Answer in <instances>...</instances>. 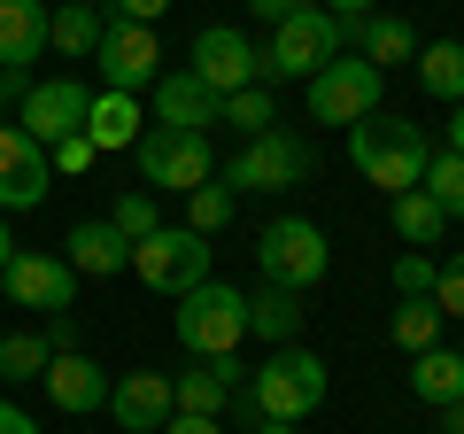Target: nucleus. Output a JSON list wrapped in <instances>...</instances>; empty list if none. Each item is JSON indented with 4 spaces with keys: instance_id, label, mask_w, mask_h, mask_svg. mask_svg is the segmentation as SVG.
I'll return each instance as SVG.
<instances>
[{
    "instance_id": "f257e3e1",
    "label": "nucleus",
    "mask_w": 464,
    "mask_h": 434,
    "mask_svg": "<svg viewBox=\"0 0 464 434\" xmlns=\"http://www.w3.org/2000/svg\"><path fill=\"white\" fill-rule=\"evenodd\" d=\"M348 163H356V179H364V186H380V194L395 202V194H411V186L426 179L433 148H426V133H418L411 117L372 109L364 124H348Z\"/></svg>"
},
{
    "instance_id": "f03ea898",
    "label": "nucleus",
    "mask_w": 464,
    "mask_h": 434,
    "mask_svg": "<svg viewBox=\"0 0 464 434\" xmlns=\"http://www.w3.org/2000/svg\"><path fill=\"white\" fill-rule=\"evenodd\" d=\"M325 357L302 350V341H286V350H271L264 365L240 380V411L248 419H286V427H302V419L325 403Z\"/></svg>"
},
{
    "instance_id": "7ed1b4c3",
    "label": "nucleus",
    "mask_w": 464,
    "mask_h": 434,
    "mask_svg": "<svg viewBox=\"0 0 464 434\" xmlns=\"http://www.w3.org/2000/svg\"><path fill=\"white\" fill-rule=\"evenodd\" d=\"M170 326H179V350L186 357H232L240 341H248V295L225 287V280H201V287L179 295Z\"/></svg>"
},
{
    "instance_id": "20e7f679",
    "label": "nucleus",
    "mask_w": 464,
    "mask_h": 434,
    "mask_svg": "<svg viewBox=\"0 0 464 434\" xmlns=\"http://www.w3.org/2000/svg\"><path fill=\"white\" fill-rule=\"evenodd\" d=\"M256 54H264V78H302V85H310L333 54H348V16L302 8V16L271 24V47H256Z\"/></svg>"
},
{
    "instance_id": "39448f33",
    "label": "nucleus",
    "mask_w": 464,
    "mask_h": 434,
    "mask_svg": "<svg viewBox=\"0 0 464 434\" xmlns=\"http://www.w3.org/2000/svg\"><path fill=\"white\" fill-rule=\"evenodd\" d=\"M333 264L325 249V225H310V217H271L264 233H256V271H264L271 287H286V295H302V287H317Z\"/></svg>"
},
{
    "instance_id": "423d86ee",
    "label": "nucleus",
    "mask_w": 464,
    "mask_h": 434,
    "mask_svg": "<svg viewBox=\"0 0 464 434\" xmlns=\"http://www.w3.org/2000/svg\"><path fill=\"white\" fill-rule=\"evenodd\" d=\"M132 271H140V287H155V295L179 302L186 287L209 280V241L186 233V225H155L148 241H132Z\"/></svg>"
},
{
    "instance_id": "0eeeda50",
    "label": "nucleus",
    "mask_w": 464,
    "mask_h": 434,
    "mask_svg": "<svg viewBox=\"0 0 464 434\" xmlns=\"http://www.w3.org/2000/svg\"><path fill=\"white\" fill-rule=\"evenodd\" d=\"M302 94H310V117L317 124H364L372 109H380V94H387V70H372L364 54H333Z\"/></svg>"
},
{
    "instance_id": "6e6552de",
    "label": "nucleus",
    "mask_w": 464,
    "mask_h": 434,
    "mask_svg": "<svg viewBox=\"0 0 464 434\" xmlns=\"http://www.w3.org/2000/svg\"><path fill=\"white\" fill-rule=\"evenodd\" d=\"M217 179H225L232 194H286V186L310 179V148H302L295 133H279V124H271V133H256L248 148L217 171Z\"/></svg>"
},
{
    "instance_id": "1a4fd4ad",
    "label": "nucleus",
    "mask_w": 464,
    "mask_h": 434,
    "mask_svg": "<svg viewBox=\"0 0 464 434\" xmlns=\"http://www.w3.org/2000/svg\"><path fill=\"white\" fill-rule=\"evenodd\" d=\"M140 179L148 186H170V194H194V186L217 179V155H209V133H179V124H155L140 133Z\"/></svg>"
},
{
    "instance_id": "9d476101",
    "label": "nucleus",
    "mask_w": 464,
    "mask_h": 434,
    "mask_svg": "<svg viewBox=\"0 0 464 434\" xmlns=\"http://www.w3.org/2000/svg\"><path fill=\"white\" fill-rule=\"evenodd\" d=\"M85 117H93V85H85V78H32L16 124L39 140V148H54V140H78Z\"/></svg>"
},
{
    "instance_id": "9b49d317",
    "label": "nucleus",
    "mask_w": 464,
    "mask_h": 434,
    "mask_svg": "<svg viewBox=\"0 0 464 434\" xmlns=\"http://www.w3.org/2000/svg\"><path fill=\"white\" fill-rule=\"evenodd\" d=\"M194 70L201 85H209L217 101L225 94H240V85H264V54H256V39L248 32H232V24H209V32H194Z\"/></svg>"
},
{
    "instance_id": "f8f14e48",
    "label": "nucleus",
    "mask_w": 464,
    "mask_h": 434,
    "mask_svg": "<svg viewBox=\"0 0 464 434\" xmlns=\"http://www.w3.org/2000/svg\"><path fill=\"white\" fill-rule=\"evenodd\" d=\"M47 0H0V94H32V63L47 54Z\"/></svg>"
},
{
    "instance_id": "ddd939ff",
    "label": "nucleus",
    "mask_w": 464,
    "mask_h": 434,
    "mask_svg": "<svg viewBox=\"0 0 464 434\" xmlns=\"http://www.w3.org/2000/svg\"><path fill=\"white\" fill-rule=\"evenodd\" d=\"M101 78H109V94H140V85L163 78V47H155V24H101V47H93Z\"/></svg>"
},
{
    "instance_id": "4468645a",
    "label": "nucleus",
    "mask_w": 464,
    "mask_h": 434,
    "mask_svg": "<svg viewBox=\"0 0 464 434\" xmlns=\"http://www.w3.org/2000/svg\"><path fill=\"white\" fill-rule=\"evenodd\" d=\"M54 186V163L47 148H39L24 124H0V217H16V210H39Z\"/></svg>"
},
{
    "instance_id": "2eb2a0df",
    "label": "nucleus",
    "mask_w": 464,
    "mask_h": 434,
    "mask_svg": "<svg viewBox=\"0 0 464 434\" xmlns=\"http://www.w3.org/2000/svg\"><path fill=\"white\" fill-rule=\"evenodd\" d=\"M0 287H8V302H16V311H47V318L78 302V271H70L63 256H8Z\"/></svg>"
},
{
    "instance_id": "dca6fc26",
    "label": "nucleus",
    "mask_w": 464,
    "mask_h": 434,
    "mask_svg": "<svg viewBox=\"0 0 464 434\" xmlns=\"http://www.w3.org/2000/svg\"><path fill=\"white\" fill-rule=\"evenodd\" d=\"M101 411L116 419L124 434H163L170 427V372H124V380H109V403Z\"/></svg>"
},
{
    "instance_id": "f3484780",
    "label": "nucleus",
    "mask_w": 464,
    "mask_h": 434,
    "mask_svg": "<svg viewBox=\"0 0 464 434\" xmlns=\"http://www.w3.org/2000/svg\"><path fill=\"white\" fill-rule=\"evenodd\" d=\"M63 264L85 271V280H116V271H132V241L116 233L109 217H78L63 241Z\"/></svg>"
},
{
    "instance_id": "a211bd4d",
    "label": "nucleus",
    "mask_w": 464,
    "mask_h": 434,
    "mask_svg": "<svg viewBox=\"0 0 464 434\" xmlns=\"http://www.w3.org/2000/svg\"><path fill=\"white\" fill-rule=\"evenodd\" d=\"M148 94H155V124H179V133H209L217 124V94L194 78V70H163Z\"/></svg>"
},
{
    "instance_id": "6ab92c4d",
    "label": "nucleus",
    "mask_w": 464,
    "mask_h": 434,
    "mask_svg": "<svg viewBox=\"0 0 464 434\" xmlns=\"http://www.w3.org/2000/svg\"><path fill=\"white\" fill-rule=\"evenodd\" d=\"M39 388H47V396L63 403V411H101V403H109V372H101L85 350H63V357H47Z\"/></svg>"
},
{
    "instance_id": "aec40b11",
    "label": "nucleus",
    "mask_w": 464,
    "mask_h": 434,
    "mask_svg": "<svg viewBox=\"0 0 464 434\" xmlns=\"http://www.w3.org/2000/svg\"><path fill=\"white\" fill-rule=\"evenodd\" d=\"M411 396L433 403V411H449V403H464V350H418L411 357Z\"/></svg>"
},
{
    "instance_id": "412c9836",
    "label": "nucleus",
    "mask_w": 464,
    "mask_h": 434,
    "mask_svg": "<svg viewBox=\"0 0 464 434\" xmlns=\"http://www.w3.org/2000/svg\"><path fill=\"white\" fill-rule=\"evenodd\" d=\"M85 140H93L101 155H124V148H140V94H93Z\"/></svg>"
},
{
    "instance_id": "4be33fe9",
    "label": "nucleus",
    "mask_w": 464,
    "mask_h": 434,
    "mask_svg": "<svg viewBox=\"0 0 464 434\" xmlns=\"http://www.w3.org/2000/svg\"><path fill=\"white\" fill-rule=\"evenodd\" d=\"M348 39H356V54H364L372 70L380 63H411L418 54V32L402 16H348Z\"/></svg>"
},
{
    "instance_id": "5701e85b",
    "label": "nucleus",
    "mask_w": 464,
    "mask_h": 434,
    "mask_svg": "<svg viewBox=\"0 0 464 434\" xmlns=\"http://www.w3.org/2000/svg\"><path fill=\"white\" fill-rule=\"evenodd\" d=\"M411 63H418V85L433 101H449V109L464 101V39H418Z\"/></svg>"
},
{
    "instance_id": "b1692460",
    "label": "nucleus",
    "mask_w": 464,
    "mask_h": 434,
    "mask_svg": "<svg viewBox=\"0 0 464 434\" xmlns=\"http://www.w3.org/2000/svg\"><path fill=\"white\" fill-rule=\"evenodd\" d=\"M248 334H264V341H279V350H286V341L302 334V295L256 280V295H248Z\"/></svg>"
},
{
    "instance_id": "393cba45",
    "label": "nucleus",
    "mask_w": 464,
    "mask_h": 434,
    "mask_svg": "<svg viewBox=\"0 0 464 434\" xmlns=\"http://www.w3.org/2000/svg\"><path fill=\"white\" fill-rule=\"evenodd\" d=\"M170 411H194V419H225L232 411V388L217 380V365H186V372H170Z\"/></svg>"
},
{
    "instance_id": "a878e982",
    "label": "nucleus",
    "mask_w": 464,
    "mask_h": 434,
    "mask_svg": "<svg viewBox=\"0 0 464 434\" xmlns=\"http://www.w3.org/2000/svg\"><path fill=\"white\" fill-rule=\"evenodd\" d=\"M47 47H54V54H70V63H93V47H101V8L54 0V16H47Z\"/></svg>"
},
{
    "instance_id": "bb28decb",
    "label": "nucleus",
    "mask_w": 464,
    "mask_h": 434,
    "mask_svg": "<svg viewBox=\"0 0 464 434\" xmlns=\"http://www.w3.org/2000/svg\"><path fill=\"white\" fill-rule=\"evenodd\" d=\"M387 217H395V233L411 241V249H433V241L449 233V217H441V202H433L426 186H411V194H395V202H387Z\"/></svg>"
},
{
    "instance_id": "cd10ccee",
    "label": "nucleus",
    "mask_w": 464,
    "mask_h": 434,
    "mask_svg": "<svg viewBox=\"0 0 464 434\" xmlns=\"http://www.w3.org/2000/svg\"><path fill=\"white\" fill-rule=\"evenodd\" d=\"M441 326H449V318L441 311H433V295H402L395 302V318H387V334H395V350H433V341H441Z\"/></svg>"
},
{
    "instance_id": "c85d7f7f",
    "label": "nucleus",
    "mask_w": 464,
    "mask_h": 434,
    "mask_svg": "<svg viewBox=\"0 0 464 434\" xmlns=\"http://www.w3.org/2000/svg\"><path fill=\"white\" fill-rule=\"evenodd\" d=\"M232 210H240V194H232L225 179H209V186H194V194H186V233H225L232 225Z\"/></svg>"
},
{
    "instance_id": "c756f323",
    "label": "nucleus",
    "mask_w": 464,
    "mask_h": 434,
    "mask_svg": "<svg viewBox=\"0 0 464 434\" xmlns=\"http://www.w3.org/2000/svg\"><path fill=\"white\" fill-rule=\"evenodd\" d=\"M217 117L225 124H240V133H271V124H279V109H271V85H240V94H225L217 101Z\"/></svg>"
},
{
    "instance_id": "7c9ffc66",
    "label": "nucleus",
    "mask_w": 464,
    "mask_h": 434,
    "mask_svg": "<svg viewBox=\"0 0 464 434\" xmlns=\"http://www.w3.org/2000/svg\"><path fill=\"white\" fill-rule=\"evenodd\" d=\"M418 186L441 202V217H464V155L433 148V163H426V179H418Z\"/></svg>"
},
{
    "instance_id": "2f4dec72",
    "label": "nucleus",
    "mask_w": 464,
    "mask_h": 434,
    "mask_svg": "<svg viewBox=\"0 0 464 434\" xmlns=\"http://www.w3.org/2000/svg\"><path fill=\"white\" fill-rule=\"evenodd\" d=\"M47 334H8L0 341V380H39V372H47Z\"/></svg>"
},
{
    "instance_id": "473e14b6",
    "label": "nucleus",
    "mask_w": 464,
    "mask_h": 434,
    "mask_svg": "<svg viewBox=\"0 0 464 434\" xmlns=\"http://www.w3.org/2000/svg\"><path fill=\"white\" fill-rule=\"evenodd\" d=\"M109 225L124 241H148L155 225H163V217H155V194H140V186H124V194H116V210H109Z\"/></svg>"
},
{
    "instance_id": "72a5a7b5",
    "label": "nucleus",
    "mask_w": 464,
    "mask_h": 434,
    "mask_svg": "<svg viewBox=\"0 0 464 434\" xmlns=\"http://www.w3.org/2000/svg\"><path fill=\"white\" fill-rule=\"evenodd\" d=\"M433 311L441 318H464V249L449 264H433Z\"/></svg>"
},
{
    "instance_id": "f704fd0d",
    "label": "nucleus",
    "mask_w": 464,
    "mask_h": 434,
    "mask_svg": "<svg viewBox=\"0 0 464 434\" xmlns=\"http://www.w3.org/2000/svg\"><path fill=\"white\" fill-rule=\"evenodd\" d=\"M47 163H54V171H70V179H85V171L101 163V148L78 133V140H54V148H47Z\"/></svg>"
},
{
    "instance_id": "c9c22d12",
    "label": "nucleus",
    "mask_w": 464,
    "mask_h": 434,
    "mask_svg": "<svg viewBox=\"0 0 464 434\" xmlns=\"http://www.w3.org/2000/svg\"><path fill=\"white\" fill-rule=\"evenodd\" d=\"M395 295H433V256H395Z\"/></svg>"
},
{
    "instance_id": "e433bc0d",
    "label": "nucleus",
    "mask_w": 464,
    "mask_h": 434,
    "mask_svg": "<svg viewBox=\"0 0 464 434\" xmlns=\"http://www.w3.org/2000/svg\"><path fill=\"white\" fill-rule=\"evenodd\" d=\"M47 350H54V357L78 350V318H70V311H54V318H47Z\"/></svg>"
},
{
    "instance_id": "4c0bfd02",
    "label": "nucleus",
    "mask_w": 464,
    "mask_h": 434,
    "mask_svg": "<svg viewBox=\"0 0 464 434\" xmlns=\"http://www.w3.org/2000/svg\"><path fill=\"white\" fill-rule=\"evenodd\" d=\"M109 8H116V16H124V24H155V16H163V8H170V0H109Z\"/></svg>"
},
{
    "instance_id": "58836bf2",
    "label": "nucleus",
    "mask_w": 464,
    "mask_h": 434,
    "mask_svg": "<svg viewBox=\"0 0 464 434\" xmlns=\"http://www.w3.org/2000/svg\"><path fill=\"white\" fill-rule=\"evenodd\" d=\"M310 0H248V16H264V24H286V16H302Z\"/></svg>"
},
{
    "instance_id": "ea45409f",
    "label": "nucleus",
    "mask_w": 464,
    "mask_h": 434,
    "mask_svg": "<svg viewBox=\"0 0 464 434\" xmlns=\"http://www.w3.org/2000/svg\"><path fill=\"white\" fill-rule=\"evenodd\" d=\"M163 434H225V427H217V419H194V411H170Z\"/></svg>"
},
{
    "instance_id": "a19ab883",
    "label": "nucleus",
    "mask_w": 464,
    "mask_h": 434,
    "mask_svg": "<svg viewBox=\"0 0 464 434\" xmlns=\"http://www.w3.org/2000/svg\"><path fill=\"white\" fill-rule=\"evenodd\" d=\"M0 434H39V427H32V419H24V411H16L8 396H0Z\"/></svg>"
},
{
    "instance_id": "79ce46f5",
    "label": "nucleus",
    "mask_w": 464,
    "mask_h": 434,
    "mask_svg": "<svg viewBox=\"0 0 464 434\" xmlns=\"http://www.w3.org/2000/svg\"><path fill=\"white\" fill-rule=\"evenodd\" d=\"M441 148H449V155H464V101L449 109V140H441Z\"/></svg>"
},
{
    "instance_id": "37998d69",
    "label": "nucleus",
    "mask_w": 464,
    "mask_h": 434,
    "mask_svg": "<svg viewBox=\"0 0 464 434\" xmlns=\"http://www.w3.org/2000/svg\"><path fill=\"white\" fill-rule=\"evenodd\" d=\"M380 0H325V16H372Z\"/></svg>"
},
{
    "instance_id": "c03bdc74",
    "label": "nucleus",
    "mask_w": 464,
    "mask_h": 434,
    "mask_svg": "<svg viewBox=\"0 0 464 434\" xmlns=\"http://www.w3.org/2000/svg\"><path fill=\"white\" fill-rule=\"evenodd\" d=\"M256 434H302V427H286V419H256Z\"/></svg>"
},
{
    "instance_id": "a18cd8bd",
    "label": "nucleus",
    "mask_w": 464,
    "mask_h": 434,
    "mask_svg": "<svg viewBox=\"0 0 464 434\" xmlns=\"http://www.w3.org/2000/svg\"><path fill=\"white\" fill-rule=\"evenodd\" d=\"M8 256H16V241H8V217H0V271H8Z\"/></svg>"
},
{
    "instance_id": "49530a36",
    "label": "nucleus",
    "mask_w": 464,
    "mask_h": 434,
    "mask_svg": "<svg viewBox=\"0 0 464 434\" xmlns=\"http://www.w3.org/2000/svg\"><path fill=\"white\" fill-rule=\"evenodd\" d=\"M0 124H8V94H0Z\"/></svg>"
},
{
    "instance_id": "de8ad7c7",
    "label": "nucleus",
    "mask_w": 464,
    "mask_h": 434,
    "mask_svg": "<svg viewBox=\"0 0 464 434\" xmlns=\"http://www.w3.org/2000/svg\"><path fill=\"white\" fill-rule=\"evenodd\" d=\"M78 8H101V0H78Z\"/></svg>"
}]
</instances>
